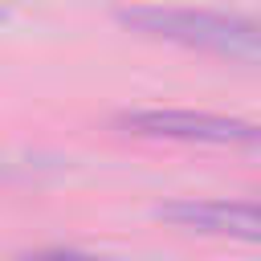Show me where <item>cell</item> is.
Masks as SVG:
<instances>
[{
	"instance_id": "1",
	"label": "cell",
	"mask_w": 261,
	"mask_h": 261,
	"mask_svg": "<svg viewBox=\"0 0 261 261\" xmlns=\"http://www.w3.org/2000/svg\"><path fill=\"white\" fill-rule=\"evenodd\" d=\"M118 20L135 33L155 37V41H171V45H184V49H204V53H216V57L261 65V24H253L245 16L143 4V8H122Z\"/></svg>"
},
{
	"instance_id": "2",
	"label": "cell",
	"mask_w": 261,
	"mask_h": 261,
	"mask_svg": "<svg viewBox=\"0 0 261 261\" xmlns=\"http://www.w3.org/2000/svg\"><path fill=\"white\" fill-rule=\"evenodd\" d=\"M118 126L143 139H175V143H208V147H261V126L212 110H122Z\"/></svg>"
},
{
	"instance_id": "3",
	"label": "cell",
	"mask_w": 261,
	"mask_h": 261,
	"mask_svg": "<svg viewBox=\"0 0 261 261\" xmlns=\"http://www.w3.org/2000/svg\"><path fill=\"white\" fill-rule=\"evenodd\" d=\"M155 216L188 232L261 241V200H171Z\"/></svg>"
},
{
	"instance_id": "4",
	"label": "cell",
	"mask_w": 261,
	"mask_h": 261,
	"mask_svg": "<svg viewBox=\"0 0 261 261\" xmlns=\"http://www.w3.org/2000/svg\"><path fill=\"white\" fill-rule=\"evenodd\" d=\"M29 261H90L86 253H69V249H61V253H41V257H29Z\"/></svg>"
},
{
	"instance_id": "5",
	"label": "cell",
	"mask_w": 261,
	"mask_h": 261,
	"mask_svg": "<svg viewBox=\"0 0 261 261\" xmlns=\"http://www.w3.org/2000/svg\"><path fill=\"white\" fill-rule=\"evenodd\" d=\"M0 16H4V12H0Z\"/></svg>"
}]
</instances>
